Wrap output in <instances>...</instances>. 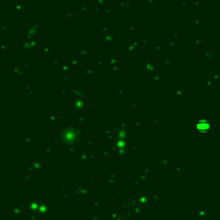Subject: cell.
I'll return each mask as SVG.
<instances>
[{
	"label": "cell",
	"mask_w": 220,
	"mask_h": 220,
	"mask_svg": "<svg viewBox=\"0 0 220 220\" xmlns=\"http://www.w3.org/2000/svg\"><path fill=\"white\" fill-rule=\"evenodd\" d=\"M196 128L199 132H207V130L210 128V125L207 120H199L196 125Z\"/></svg>",
	"instance_id": "cell-1"
},
{
	"label": "cell",
	"mask_w": 220,
	"mask_h": 220,
	"mask_svg": "<svg viewBox=\"0 0 220 220\" xmlns=\"http://www.w3.org/2000/svg\"><path fill=\"white\" fill-rule=\"evenodd\" d=\"M9 1H10V0H9Z\"/></svg>",
	"instance_id": "cell-2"
}]
</instances>
